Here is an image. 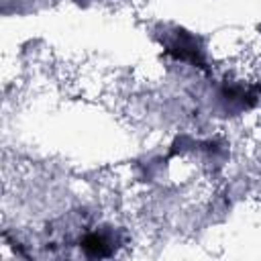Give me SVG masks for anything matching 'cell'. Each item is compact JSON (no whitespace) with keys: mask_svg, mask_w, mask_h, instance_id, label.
I'll return each instance as SVG.
<instances>
[{"mask_svg":"<svg viewBox=\"0 0 261 261\" xmlns=\"http://www.w3.org/2000/svg\"><path fill=\"white\" fill-rule=\"evenodd\" d=\"M161 45H163L165 53L171 55L175 61L206 69V51H204L202 41L194 33H190L181 27H173V29L165 31V35L161 37Z\"/></svg>","mask_w":261,"mask_h":261,"instance_id":"cell-1","label":"cell"},{"mask_svg":"<svg viewBox=\"0 0 261 261\" xmlns=\"http://www.w3.org/2000/svg\"><path fill=\"white\" fill-rule=\"evenodd\" d=\"M259 96V88L243 82H224L218 90V104L224 112H243L255 106Z\"/></svg>","mask_w":261,"mask_h":261,"instance_id":"cell-2","label":"cell"},{"mask_svg":"<svg viewBox=\"0 0 261 261\" xmlns=\"http://www.w3.org/2000/svg\"><path fill=\"white\" fill-rule=\"evenodd\" d=\"M80 249L84 251L86 257L90 259H106L110 255H114L116 249V237L110 230L98 228V230H90L82 237L80 241Z\"/></svg>","mask_w":261,"mask_h":261,"instance_id":"cell-3","label":"cell"}]
</instances>
